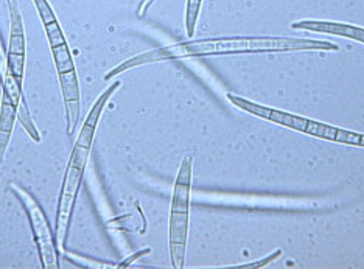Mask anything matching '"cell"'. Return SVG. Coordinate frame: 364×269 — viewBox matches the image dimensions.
Returning <instances> with one entry per match:
<instances>
[{"instance_id": "8992f818", "label": "cell", "mask_w": 364, "mask_h": 269, "mask_svg": "<svg viewBox=\"0 0 364 269\" xmlns=\"http://www.w3.org/2000/svg\"><path fill=\"white\" fill-rule=\"evenodd\" d=\"M33 2H35L36 11L39 14L41 21H43L48 44H50L58 78L75 75L77 73L75 62H73L72 52L68 45V40H65L64 31L60 26V22L56 19V14L53 11L52 5L48 4L47 0H33Z\"/></svg>"}, {"instance_id": "277c9868", "label": "cell", "mask_w": 364, "mask_h": 269, "mask_svg": "<svg viewBox=\"0 0 364 269\" xmlns=\"http://www.w3.org/2000/svg\"><path fill=\"white\" fill-rule=\"evenodd\" d=\"M192 171L193 158L187 156L181 162L175 187H173L168 223V248L171 266L175 269H182L186 262L190 223V198H192Z\"/></svg>"}, {"instance_id": "4fadbf2b", "label": "cell", "mask_w": 364, "mask_h": 269, "mask_svg": "<svg viewBox=\"0 0 364 269\" xmlns=\"http://www.w3.org/2000/svg\"><path fill=\"white\" fill-rule=\"evenodd\" d=\"M280 256H282V249H277L276 252H272V254H271V256H268L267 258L260 260V262L250 263V265H242V266H238V268H242V269H255V268H263V266H267L268 263L274 262V260H276V258H279Z\"/></svg>"}, {"instance_id": "8fae6325", "label": "cell", "mask_w": 364, "mask_h": 269, "mask_svg": "<svg viewBox=\"0 0 364 269\" xmlns=\"http://www.w3.org/2000/svg\"><path fill=\"white\" fill-rule=\"evenodd\" d=\"M203 0H187V8H186V31L188 38H193L198 16L201 11Z\"/></svg>"}, {"instance_id": "9a60e30c", "label": "cell", "mask_w": 364, "mask_h": 269, "mask_svg": "<svg viewBox=\"0 0 364 269\" xmlns=\"http://www.w3.org/2000/svg\"><path fill=\"white\" fill-rule=\"evenodd\" d=\"M154 2H156V0H140L139 8H137V14L140 16V18H142V16L146 14V11L150 10V6H151Z\"/></svg>"}, {"instance_id": "5bb4252c", "label": "cell", "mask_w": 364, "mask_h": 269, "mask_svg": "<svg viewBox=\"0 0 364 269\" xmlns=\"http://www.w3.org/2000/svg\"><path fill=\"white\" fill-rule=\"evenodd\" d=\"M151 252V249L150 248H146V249H142V251H139V252H136V254H132L129 258H127V260H123L122 263H119L117 265V268H127V266H129L132 262H134V260H137L139 257H142V256H146V254H150Z\"/></svg>"}, {"instance_id": "9c48e42d", "label": "cell", "mask_w": 364, "mask_h": 269, "mask_svg": "<svg viewBox=\"0 0 364 269\" xmlns=\"http://www.w3.org/2000/svg\"><path fill=\"white\" fill-rule=\"evenodd\" d=\"M293 30H309L316 31V33H327V35H338L344 36L358 43L364 44V28L350 26V23L341 22H328V21H299L291 26Z\"/></svg>"}, {"instance_id": "5b68a950", "label": "cell", "mask_w": 364, "mask_h": 269, "mask_svg": "<svg viewBox=\"0 0 364 269\" xmlns=\"http://www.w3.org/2000/svg\"><path fill=\"white\" fill-rule=\"evenodd\" d=\"M10 189L16 193V197L21 199L23 210L27 212L30 227L33 232V240L36 243L38 254L41 260V266L44 269H58L60 268V257H58V246L55 235L52 232L50 223L44 214L43 207L39 202L33 198V194L28 193L22 187L11 184Z\"/></svg>"}, {"instance_id": "30bf717a", "label": "cell", "mask_w": 364, "mask_h": 269, "mask_svg": "<svg viewBox=\"0 0 364 269\" xmlns=\"http://www.w3.org/2000/svg\"><path fill=\"white\" fill-rule=\"evenodd\" d=\"M18 120L21 121V125L23 126V129H26L27 134L31 137V141L39 143L41 142V134L38 131L35 121H33V119L30 116L27 103H26V99H23V97L21 99L19 106H18Z\"/></svg>"}, {"instance_id": "7a4b0ae2", "label": "cell", "mask_w": 364, "mask_h": 269, "mask_svg": "<svg viewBox=\"0 0 364 269\" xmlns=\"http://www.w3.org/2000/svg\"><path fill=\"white\" fill-rule=\"evenodd\" d=\"M120 86H122L120 81H115V83L111 84V87H107L106 91L98 97L92 108H90L85 123H82L80 129L75 145H73L69 164L64 173L60 201H58V209H56L55 240H56L58 251L60 252L65 251V240H68L70 218L78 198L82 176H85V168L90 156V150H92L98 121H100L106 103L109 101L111 97L115 94V91H117Z\"/></svg>"}, {"instance_id": "52a82bcc", "label": "cell", "mask_w": 364, "mask_h": 269, "mask_svg": "<svg viewBox=\"0 0 364 269\" xmlns=\"http://www.w3.org/2000/svg\"><path fill=\"white\" fill-rule=\"evenodd\" d=\"M8 11H10V40L6 50V69L22 87L23 72H26V52L27 39L23 30V21L18 0H8Z\"/></svg>"}, {"instance_id": "3957f363", "label": "cell", "mask_w": 364, "mask_h": 269, "mask_svg": "<svg viewBox=\"0 0 364 269\" xmlns=\"http://www.w3.org/2000/svg\"><path fill=\"white\" fill-rule=\"evenodd\" d=\"M226 97L230 103L237 106V108L250 112L255 117H260L268 121H274V123L287 126L289 129H294V131H299V133L314 136L319 138H326V141H330V142L361 146V148H364V134L347 131V129L321 123V121L311 120V119L294 116V114H289L280 109H272V108H268V106H262V104L246 100L243 97H238L235 94H228Z\"/></svg>"}, {"instance_id": "ba28073f", "label": "cell", "mask_w": 364, "mask_h": 269, "mask_svg": "<svg viewBox=\"0 0 364 269\" xmlns=\"http://www.w3.org/2000/svg\"><path fill=\"white\" fill-rule=\"evenodd\" d=\"M2 103H0V164L4 162L8 143L11 141L14 123L18 120V106L23 97L22 87L8 69H5L2 77Z\"/></svg>"}, {"instance_id": "6da1fadb", "label": "cell", "mask_w": 364, "mask_h": 269, "mask_svg": "<svg viewBox=\"0 0 364 269\" xmlns=\"http://www.w3.org/2000/svg\"><path fill=\"white\" fill-rule=\"evenodd\" d=\"M338 45L328 40L316 39H296V38H218V39H200L187 40L156 50L137 55L125 62L119 64L111 72H107L105 79L109 81L112 77L120 75L122 72L132 67L145 66L157 61H171L184 58H201V56L217 55H235V53H262V52H299V50H338Z\"/></svg>"}, {"instance_id": "7c38bea8", "label": "cell", "mask_w": 364, "mask_h": 269, "mask_svg": "<svg viewBox=\"0 0 364 269\" xmlns=\"http://www.w3.org/2000/svg\"><path fill=\"white\" fill-rule=\"evenodd\" d=\"M69 258L73 263H77L80 266H86V268H95V269H106V268H117V265H111V263H105V262H97V260H90L87 257H82L78 254H68Z\"/></svg>"}]
</instances>
